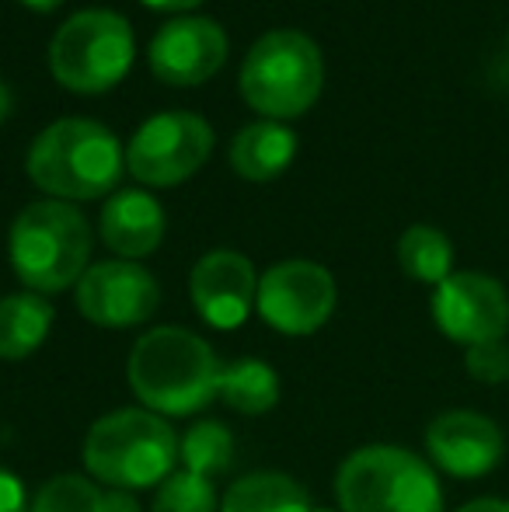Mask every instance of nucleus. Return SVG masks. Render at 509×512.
Returning a JSON list of instances; mask_svg holds the SVG:
<instances>
[{"label": "nucleus", "instance_id": "nucleus-2", "mask_svg": "<svg viewBox=\"0 0 509 512\" xmlns=\"http://www.w3.org/2000/svg\"><path fill=\"white\" fill-rule=\"evenodd\" d=\"M126 168L116 133L95 119H60L32 140L25 171L35 189L60 203L109 196Z\"/></svg>", "mask_w": 509, "mask_h": 512}, {"label": "nucleus", "instance_id": "nucleus-15", "mask_svg": "<svg viewBox=\"0 0 509 512\" xmlns=\"http://www.w3.org/2000/svg\"><path fill=\"white\" fill-rule=\"evenodd\" d=\"M164 230H168L164 206L143 189H123L109 196V203L102 206V216H98L102 241L126 262L154 255L164 241Z\"/></svg>", "mask_w": 509, "mask_h": 512}, {"label": "nucleus", "instance_id": "nucleus-13", "mask_svg": "<svg viewBox=\"0 0 509 512\" xmlns=\"http://www.w3.org/2000/svg\"><path fill=\"white\" fill-rule=\"evenodd\" d=\"M227 60V32L213 18H175L157 28L147 63L157 81L171 88L206 84Z\"/></svg>", "mask_w": 509, "mask_h": 512}, {"label": "nucleus", "instance_id": "nucleus-23", "mask_svg": "<svg viewBox=\"0 0 509 512\" xmlns=\"http://www.w3.org/2000/svg\"><path fill=\"white\" fill-rule=\"evenodd\" d=\"M32 512H102V488L84 474H56L35 492Z\"/></svg>", "mask_w": 509, "mask_h": 512}, {"label": "nucleus", "instance_id": "nucleus-26", "mask_svg": "<svg viewBox=\"0 0 509 512\" xmlns=\"http://www.w3.org/2000/svg\"><path fill=\"white\" fill-rule=\"evenodd\" d=\"M102 512H143L133 492L123 488H102Z\"/></svg>", "mask_w": 509, "mask_h": 512}, {"label": "nucleus", "instance_id": "nucleus-27", "mask_svg": "<svg viewBox=\"0 0 509 512\" xmlns=\"http://www.w3.org/2000/svg\"><path fill=\"white\" fill-rule=\"evenodd\" d=\"M457 512H509V502L506 499H492V495H485V499H471L464 502Z\"/></svg>", "mask_w": 509, "mask_h": 512}, {"label": "nucleus", "instance_id": "nucleus-3", "mask_svg": "<svg viewBox=\"0 0 509 512\" xmlns=\"http://www.w3.org/2000/svg\"><path fill=\"white\" fill-rule=\"evenodd\" d=\"M84 471L123 492L157 488L178 467V436L168 418L147 408H116L95 418L84 436Z\"/></svg>", "mask_w": 509, "mask_h": 512}, {"label": "nucleus", "instance_id": "nucleus-30", "mask_svg": "<svg viewBox=\"0 0 509 512\" xmlns=\"http://www.w3.org/2000/svg\"><path fill=\"white\" fill-rule=\"evenodd\" d=\"M18 4H25V7H32V11L46 14V11H56V7H60L63 0H18Z\"/></svg>", "mask_w": 509, "mask_h": 512}, {"label": "nucleus", "instance_id": "nucleus-22", "mask_svg": "<svg viewBox=\"0 0 509 512\" xmlns=\"http://www.w3.org/2000/svg\"><path fill=\"white\" fill-rule=\"evenodd\" d=\"M150 512H220V499L210 478L175 471L157 485Z\"/></svg>", "mask_w": 509, "mask_h": 512}, {"label": "nucleus", "instance_id": "nucleus-16", "mask_svg": "<svg viewBox=\"0 0 509 512\" xmlns=\"http://www.w3.org/2000/svg\"><path fill=\"white\" fill-rule=\"evenodd\" d=\"M297 157V133L283 122H255L231 140V168L248 182H272Z\"/></svg>", "mask_w": 509, "mask_h": 512}, {"label": "nucleus", "instance_id": "nucleus-8", "mask_svg": "<svg viewBox=\"0 0 509 512\" xmlns=\"http://www.w3.org/2000/svg\"><path fill=\"white\" fill-rule=\"evenodd\" d=\"M213 154V129L196 112H161L147 119L126 147V171L150 189L192 178Z\"/></svg>", "mask_w": 509, "mask_h": 512}, {"label": "nucleus", "instance_id": "nucleus-12", "mask_svg": "<svg viewBox=\"0 0 509 512\" xmlns=\"http://www.w3.org/2000/svg\"><path fill=\"white\" fill-rule=\"evenodd\" d=\"M426 453L436 471L461 481H475L503 464L506 436L482 411L450 408L426 425Z\"/></svg>", "mask_w": 509, "mask_h": 512}, {"label": "nucleus", "instance_id": "nucleus-5", "mask_svg": "<svg viewBox=\"0 0 509 512\" xmlns=\"http://www.w3.org/2000/svg\"><path fill=\"white\" fill-rule=\"evenodd\" d=\"M335 499L342 512H443V485L426 457L370 443L339 464Z\"/></svg>", "mask_w": 509, "mask_h": 512}, {"label": "nucleus", "instance_id": "nucleus-19", "mask_svg": "<svg viewBox=\"0 0 509 512\" xmlns=\"http://www.w3.org/2000/svg\"><path fill=\"white\" fill-rule=\"evenodd\" d=\"M220 401L238 415H265L279 405V377L265 359H234L220 373Z\"/></svg>", "mask_w": 509, "mask_h": 512}, {"label": "nucleus", "instance_id": "nucleus-25", "mask_svg": "<svg viewBox=\"0 0 509 512\" xmlns=\"http://www.w3.org/2000/svg\"><path fill=\"white\" fill-rule=\"evenodd\" d=\"M0 512H32L25 481L7 467H0Z\"/></svg>", "mask_w": 509, "mask_h": 512}, {"label": "nucleus", "instance_id": "nucleus-29", "mask_svg": "<svg viewBox=\"0 0 509 512\" xmlns=\"http://www.w3.org/2000/svg\"><path fill=\"white\" fill-rule=\"evenodd\" d=\"M11 108H14V95H11V88L4 84V77H0V122L11 115Z\"/></svg>", "mask_w": 509, "mask_h": 512}, {"label": "nucleus", "instance_id": "nucleus-9", "mask_svg": "<svg viewBox=\"0 0 509 512\" xmlns=\"http://www.w3.org/2000/svg\"><path fill=\"white\" fill-rule=\"evenodd\" d=\"M335 304H339L335 276L325 265L307 262V258L279 262L258 279L255 310L279 335H314L332 321Z\"/></svg>", "mask_w": 509, "mask_h": 512}, {"label": "nucleus", "instance_id": "nucleus-18", "mask_svg": "<svg viewBox=\"0 0 509 512\" xmlns=\"http://www.w3.org/2000/svg\"><path fill=\"white\" fill-rule=\"evenodd\" d=\"M311 495L283 471H255L231 481L220 499V512H311Z\"/></svg>", "mask_w": 509, "mask_h": 512}, {"label": "nucleus", "instance_id": "nucleus-4", "mask_svg": "<svg viewBox=\"0 0 509 512\" xmlns=\"http://www.w3.org/2000/svg\"><path fill=\"white\" fill-rule=\"evenodd\" d=\"M91 244L95 237L81 209L60 199H42L14 216L7 255L21 286L46 297L81 283V276L91 269Z\"/></svg>", "mask_w": 509, "mask_h": 512}, {"label": "nucleus", "instance_id": "nucleus-28", "mask_svg": "<svg viewBox=\"0 0 509 512\" xmlns=\"http://www.w3.org/2000/svg\"><path fill=\"white\" fill-rule=\"evenodd\" d=\"M140 4H147L150 11H192L203 0H140Z\"/></svg>", "mask_w": 509, "mask_h": 512}, {"label": "nucleus", "instance_id": "nucleus-6", "mask_svg": "<svg viewBox=\"0 0 509 512\" xmlns=\"http://www.w3.org/2000/svg\"><path fill=\"white\" fill-rule=\"evenodd\" d=\"M241 98L272 122L297 119L325 88V60L311 35L279 28L248 49L241 67Z\"/></svg>", "mask_w": 509, "mask_h": 512}, {"label": "nucleus", "instance_id": "nucleus-10", "mask_svg": "<svg viewBox=\"0 0 509 512\" xmlns=\"http://www.w3.org/2000/svg\"><path fill=\"white\" fill-rule=\"evenodd\" d=\"M74 304L84 321L98 328H136L147 324L161 307V286L140 262L112 258V262L91 265L74 286Z\"/></svg>", "mask_w": 509, "mask_h": 512}, {"label": "nucleus", "instance_id": "nucleus-31", "mask_svg": "<svg viewBox=\"0 0 509 512\" xmlns=\"http://www.w3.org/2000/svg\"><path fill=\"white\" fill-rule=\"evenodd\" d=\"M311 512H342V509H328V506H314Z\"/></svg>", "mask_w": 509, "mask_h": 512}, {"label": "nucleus", "instance_id": "nucleus-14", "mask_svg": "<svg viewBox=\"0 0 509 512\" xmlns=\"http://www.w3.org/2000/svg\"><path fill=\"white\" fill-rule=\"evenodd\" d=\"M189 297L210 328L234 331L248 321L258 297V276L248 255L231 248L206 251L189 272Z\"/></svg>", "mask_w": 509, "mask_h": 512}, {"label": "nucleus", "instance_id": "nucleus-20", "mask_svg": "<svg viewBox=\"0 0 509 512\" xmlns=\"http://www.w3.org/2000/svg\"><path fill=\"white\" fill-rule=\"evenodd\" d=\"M398 265L408 279L436 290L443 279L454 276V244L443 230L415 223L398 237Z\"/></svg>", "mask_w": 509, "mask_h": 512}, {"label": "nucleus", "instance_id": "nucleus-7", "mask_svg": "<svg viewBox=\"0 0 509 512\" xmlns=\"http://www.w3.org/2000/svg\"><path fill=\"white\" fill-rule=\"evenodd\" d=\"M133 67V28L119 11L88 7L56 28L49 42V70L67 91L102 95Z\"/></svg>", "mask_w": 509, "mask_h": 512}, {"label": "nucleus", "instance_id": "nucleus-21", "mask_svg": "<svg viewBox=\"0 0 509 512\" xmlns=\"http://www.w3.org/2000/svg\"><path fill=\"white\" fill-rule=\"evenodd\" d=\"M234 450H238V443H234V432L227 429V425L206 418V422L189 425V429H185V436L178 439V464H182V471L213 481L217 474L231 471Z\"/></svg>", "mask_w": 509, "mask_h": 512}, {"label": "nucleus", "instance_id": "nucleus-17", "mask_svg": "<svg viewBox=\"0 0 509 512\" xmlns=\"http://www.w3.org/2000/svg\"><path fill=\"white\" fill-rule=\"evenodd\" d=\"M56 321V310L39 293H11L0 297V359L18 363L42 349L49 328Z\"/></svg>", "mask_w": 509, "mask_h": 512}, {"label": "nucleus", "instance_id": "nucleus-11", "mask_svg": "<svg viewBox=\"0 0 509 512\" xmlns=\"http://www.w3.org/2000/svg\"><path fill=\"white\" fill-rule=\"evenodd\" d=\"M433 321L443 338L464 345H482L506 338L509 331V293L499 279L485 272H454L433 290L429 300Z\"/></svg>", "mask_w": 509, "mask_h": 512}, {"label": "nucleus", "instance_id": "nucleus-1", "mask_svg": "<svg viewBox=\"0 0 509 512\" xmlns=\"http://www.w3.org/2000/svg\"><path fill=\"white\" fill-rule=\"evenodd\" d=\"M224 363L203 335L161 324L140 335L126 359V384L147 411L161 418H189L220 398Z\"/></svg>", "mask_w": 509, "mask_h": 512}, {"label": "nucleus", "instance_id": "nucleus-24", "mask_svg": "<svg viewBox=\"0 0 509 512\" xmlns=\"http://www.w3.org/2000/svg\"><path fill=\"white\" fill-rule=\"evenodd\" d=\"M464 370L478 384H509V342L496 338V342H482L464 349Z\"/></svg>", "mask_w": 509, "mask_h": 512}]
</instances>
